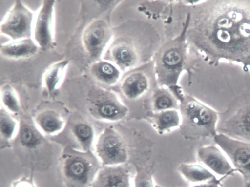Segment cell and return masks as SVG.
<instances>
[{
	"mask_svg": "<svg viewBox=\"0 0 250 187\" xmlns=\"http://www.w3.org/2000/svg\"><path fill=\"white\" fill-rule=\"evenodd\" d=\"M188 13L187 40L213 62L250 67V0H205Z\"/></svg>",
	"mask_w": 250,
	"mask_h": 187,
	"instance_id": "cell-1",
	"label": "cell"
},
{
	"mask_svg": "<svg viewBox=\"0 0 250 187\" xmlns=\"http://www.w3.org/2000/svg\"><path fill=\"white\" fill-rule=\"evenodd\" d=\"M160 46V36L152 24L129 20L113 28L103 59L112 62L125 73L153 60Z\"/></svg>",
	"mask_w": 250,
	"mask_h": 187,
	"instance_id": "cell-2",
	"label": "cell"
},
{
	"mask_svg": "<svg viewBox=\"0 0 250 187\" xmlns=\"http://www.w3.org/2000/svg\"><path fill=\"white\" fill-rule=\"evenodd\" d=\"M172 92L179 102L181 135L187 140L214 138L217 134L218 113L178 87Z\"/></svg>",
	"mask_w": 250,
	"mask_h": 187,
	"instance_id": "cell-3",
	"label": "cell"
},
{
	"mask_svg": "<svg viewBox=\"0 0 250 187\" xmlns=\"http://www.w3.org/2000/svg\"><path fill=\"white\" fill-rule=\"evenodd\" d=\"M188 20L180 34L161 45L153 61L158 87L170 90L177 87L178 81L187 60L186 31Z\"/></svg>",
	"mask_w": 250,
	"mask_h": 187,
	"instance_id": "cell-4",
	"label": "cell"
},
{
	"mask_svg": "<svg viewBox=\"0 0 250 187\" xmlns=\"http://www.w3.org/2000/svg\"><path fill=\"white\" fill-rule=\"evenodd\" d=\"M102 165L92 151L67 147L61 160V175L66 187H90Z\"/></svg>",
	"mask_w": 250,
	"mask_h": 187,
	"instance_id": "cell-5",
	"label": "cell"
},
{
	"mask_svg": "<svg viewBox=\"0 0 250 187\" xmlns=\"http://www.w3.org/2000/svg\"><path fill=\"white\" fill-rule=\"evenodd\" d=\"M86 103L91 116L100 121H119L125 118L129 112L128 108L115 92L101 86L92 88Z\"/></svg>",
	"mask_w": 250,
	"mask_h": 187,
	"instance_id": "cell-6",
	"label": "cell"
},
{
	"mask_svg": "<svg viewBox=\"0 0 250 187\" xmlns=\"http://www.w3.org/2000/svg\"><path fill=\"white\" fill-rule=\"evenodd\" d=\"M94 153L102 166L125 164L128 150L123 137L112 127H106L99 135L94 145Z\"/></svg>",
	"mask_w": 250,
	"mask_h": 187,
	"instance_id": "cell-7",
	"label": "cell"
},
{
	"mask_svg": "<svg viewBox=\"0 0 250 187\" xmlns=\"http://www.w3.org/2000/svg\"><path fill=\"white\" fill-rule=\"evenodd\" d=\"M35 16L21 0H15L1 21L0 34L11 41L32 38Z\"/></svg>",
	"mask_w": 250,
	"mask_h": 187,
	"instance_id": "cell-8",
	"label": "cell"
},
{
	"mask_svg": "<svg viewBox=\"0 0 250 187\" xmlns=\"http://www.w3.org/2000/svg\"><path fill=\"white\" fill-rule=\"evenodd\" d=\"M117 85L127 99L134 101L140 98L153 85H158L153 61L125 72Z\"/></svg>",
	"mask_w": 250,
	"mask_h": 187,
	"instance_id": "cell-9",
	"label": "cell"
},
{
	"mask_svg": "<svg viewBox=\"0 0 250 187\" xmlns=\"http://www.w3.org/2000/svg\"><path fill=\"white\" fill-rule=\"evenodd\" d=\"M113 36V28L104 19H96L85 27L82 35V43L94 62L103 58Z\"/></svg>",
	"mask_w": 250,
	"mask_h": 187,
	"instance_id": "cell-10",
	"label": "cell"
},
{
	"mask_svg": "<svg viewBox=\"0 0 250 187\" xmlns=\"http://www.w3.org/2000/svg\"><path fill=\"white\" fill-rule=\"evenodd\" d=\"M213 139L236 171L242 176L244 181L250 183V143L219 133Z\"/></svg>",
	"mask_w": 250,
	"mask_h": 187,
	"instance_id": "cell-11",
	"label": "cell"
},
{
	"mask_svg": "<svg viewBox=\"0 0 250 187\" xmlns=\"http://www.w3.org/2000/svg\"><path fill=\"white\" fill-rule=\"evenodd\" d=\"M55 4L56 0H43L35 12L32 38L44 50L51 49L55 45Z\"/></svg>",
	"mask_w": 250,
	"mask_h": 187,
	"instance_id": "cell-12",
	"label": "cell"
},
{
	"mask_svg": "<svg viewBox=\"0 0 250 187\" xmlns=\"http://www.w3.org/2000/svg\"><path fill=\"white\" fill-rule=\"evenodd\" d=\"M199 161L213 173L227 178L236 172L228 157L216 145L199 147L197 150Z\"/></svg>",
	"mask_w": 250,
	"mask_h": 187,
	"instance_id": "cell-13",
	"label": "cell"
},
{
	"mask_svg": "<svg viewBox=\"0 0 250 187\" xmlns=\"http://www.w3.org/2000/svg\"><path fill=\"white\" fill-rule=\"evenodd\" d=\"M217 132L250 143V107L244 108L217 126Z\"/></svg>",
	"mask_w": 250,
	"mask_h": 187,
	"instance_id": "cell-14",
	"label": "cell"
},
{
	"mask_svg": "<svg viewBox=\"0 0 250 187\" xmlns=\"http://www.w3.org/2000/svg\"><path fill=\"white\" fill-rule=\"evenodd\" d=\"M123 165L102 166L91 187H131L129 171Z\"/></svg>",
	"mask_w": 250,
	"mask_h": 187,
	"instance_id": "cell-15",
	"label": "cell"
},
{
	"mask_svg": "<svg viewBox=\"0 0 250 187\" xmlns=\"http://www.w3.org/2000/svg\"><path fill=\"white\" fill-rule=\"evenodd\" d=\"M40 47L32 38L11 41L1 44L0 53L3 57L12 60L24 59L34 56Z\"/></svg>",
	"mask_w": 250,
	"mask_h": 187,
	"instance_id": "cell-16",
	"label": "cell"
},
{
	"mask_svg": "<svg viewBox=\"0 0 250 187\" xmlns=\"http://www.w3.org/2000/svg\"><path fill=\"white\" fill-rule=\"evenodd\" d=\"M90 71L99 83L107 87L117 85L123 73L114 63L103 59L93 62Z\"/></svg>",
	"mask_w": 250,
	"mask_h": 187,
	"instance_id": "cell-17",
	"label": "cell"
},
{
	"mask_svg": "<svg viewBox=\"0 0 250 187\" xmlns=\"http://www.w3.org/2000/svg\"><path fill=\"white\" fill-rule=\"evenodd\" d=\"M34 125L43 134L53 135L61 132L65 127V121L61 115L53 109H46L38 114Z\"/></svg>",
	"mask_w": 250,
	"mask_h": 187,
	"instance_id": "cell-18",
	"label": "cell"
},
{
	"mask_svg": "<svg viewBox=\"0 0 250 187\" xmlns=\"http://www.w3.org/2000/svg\"><path fill=\"white\" fill-rule=\"evenodd\" d=\"M149 116L154 128L160 134L179 127L181 124L180 112L177 109L152 112Z\"/></svg>",
	"mask_w": 250,
	"mask_h": 187,
	"instance_id": "cell-19",
	"label": "cell"
},
{
	"mask_svg": "<svg viewBox=\"0 0 250 187\" xmlns=\"http://www.w3.org/2000/svg\"><path fill=\"white\" fill-rule=\"evenodd\" d=\"M69 64L68 60H62L52 63L45 70L42 82L49 94H53L61 85Z\"/></svg>",
	"mask_w": 250,
	"mask_h": 187,
	"instance_id": "cell-20",
	"label": "cell"
},
{
	"mask_svg": "<svg viewBox=\"0 0 250 187\" xmlns=\"http://www.w3.org/2000/svg\"><path fill=\"white\" fill-rule=\"evenodd\" d=\"M42 134L35 125L21 122L19 124L17 136L21 146L24 149L31 151L37 149L42 144Z\"/></svg>",
	"mask_w": 250,
	"mask_h": 187,
	"instance_id": "cell-21",
	"label": "cell"
},
{
	"mask_svg": "<svg viewBox=\"0 0 250 187\" xmlns=\"http://www.w3.org/2000/svg\"><path fill=\"white\" fill-rule=\"evenodd\" d=\"M152 112H158L179 108V102L168 88L159 87L152 92L150 99Z\"/></svg>",
	"mask_w": 250,
	"mask_h": 187,
	"instance_id": "cell-22",
	"label": "cell"
},
{
	"mask_svg": "<svg viewBox=\"0 0 250 187\" xmlns=\"http://www.w3.org/2000/svg\"><path fill=\"white\" fill-rule=\"evenodd\" d=\"M177 170L186 181L195 184L206 182L215 176L201 164L182 163L178 166Z\"/></svg>",
	"mask_w": 250,
	"mask_h": 187,
	"instance_id": "cell-23",
	"label": "cell"
},
{
	"mask_svg": "<svg viewBox=\"0 0 250 187\" xmlns=\"http://www.w3.org/2000/svg\"><path fill=\"white\" fill-rule=\"evenodd\" d=\"M71 131L80 148V150L91 151L94 143L95 132L90 124L85 122L76 123L72 126Z\"/></svg>",
	"mask_w": 250,
	"mask_h": 187,
	"instance_id": "cell-24",
	"label": "cell"
},
{
	"mask_svg": "<svg viewBox=\"0 0 250 187\" xmlns=\"http://www.w3.org/2000/svg\"><path fill=\"white\" fill-rule=\"evenodd\" d=\"M1 107L11 114L18 113L20 109V100L18 94L12 85L6 83L0 89Z\"/></svg>",
	"mask_w": 250,
	"mask_h": 187,
	"instance_id": "cell-25",
	"label": "cell"
},
{
	"mask_svg": "<svg viewBox=\"0 0 250 187\" xmlns=\"http://www.w3.org/2000/svg\"><path fill=\"white\" fill-rule=\"evenodd\" d=\"M19 125L11 114L1 108L0 112V134L1 139L9 141L17 135Z\"/></svg>",
	"mask_w": 250,
	"mask_h": 187,
	"instance_id": "cell-26",
	"label": "cell"
},
{
	"mask_svg": "<svg viewBox=\"0 0 250 187\" xmlns=\"http://www.w3.org/2000/svg\"><path fill=\"white\" fill-rule=\"evenodd\" d=\"M133 187H156L151 172L137 167L133 179Z\"/></svg>",
	"mask_w": 250,
	"mask_h": 187,
	"instance_id": "cell-27",
	"label": "cell"
},
{
	"mask_svg": "<svg viewBox=\"0 0 250 187\" xmlns=\"http://www.w3.org/2000/svg\"><path fill=\"white\" fill-rule=\"evenodd\" d=\"M11 187H38L36 185L32 176H23L15 181Z\"/></svg>",
	"mask_w": 250,
	"mask_h": 187,
	"instance_id": "cell-28",
	"label": "cell"
},
{
	"mask_svg": "<svg viewBox=\"0 0 250 187\" xmlns=\"http://www.w3.org/2000/svg\"><path fill=\"white\" fill-rule=\"evenodd\" d=\"M226 178L222 177L221 178H217L216 176L211 179L200 184H195L190 187H222L221 181L222 179ZM156 187H166L161 186L158 185H155Z\"/></svg>",
	"mask_w": 250,
	"mask_h": 187,
	"instance_id": "cell-29",
	"label": "cell"
},
{
	"mask_svg": "<svg viewBox=\"0 0 250 187\" xmlns=\"http://www.w3.org/2000/svg\"><path fill=\"white\" fill-rule=\"evenodd\" d=\"M244 187H250V183H246L244 182Z\"/></svg>",
	"mask_w": 250,
	"mask_h": 187,
	"instance_id": "cell-30",
	"label": "cell"
}]
</instances>
